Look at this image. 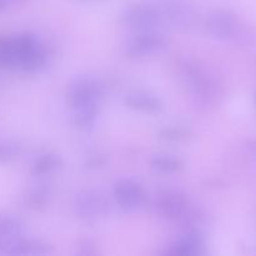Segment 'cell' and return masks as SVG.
Segmentation results:
<instances>
[{
  "mask_svg": "<svg viewBox=\"0 0 256 256\" xmlns=\"http://www.w3.org/2000/svg\"><path fill=\"white\" fill-rule=\"evenodd\" d=\"M44 62L45 52L34 35L20 34L0 40V66L32 72Z\"/></svg>",
  "mask_w": 256,
  "mask_h": 256,
  "instance_id": "obj_1",
  "label": "cell"
},
{
  "mask_svg": "<svg viewBox=\"0 0 256 256\" xmlns=\"http://www.w3.org/2000/svg\"><path fill=\"white\" fill-rule=\"evenodd\" d=\"M102 95H104L102 85L92 78L76 79L68 90V99L72 109L98 108Z\"/></svg>",
  "mask_w": 256,
  "mask_h": 256,
  "instance_id": "obj_2",
  "label": "cell"
},
{
  "mask_svg": "<svg viewBox=\"0 0 256 256\" xmlns=\"http://www.w3.org/2000/svg\"><path fill=\"white\" fill-rule=\"evenodd\" d=\"M162 12L149 4H136L128 8L122 14V22L126 26L138 32L154 30L162 22Z\"/></svg>",
  "mask_w": 256,
  "mask_h": 256,
  "instance_id": "obj_3",
  "label": "cell"
},
{
  "mask_svg": "<svg viewBox=\"0 0 256 256\" xmlns=\"http://www.w3.org/2000/svg\"><path fill=\"white\" fill-rule=\"evenodd\" d=\"M109 202L96 190H84L76 195L75 209L82 219L94 220L105 216L109 212Z\"/></svg>",
  "mask_w": 256,
  "mask_h": 256,
  "instance_id": "obj_4",
  "label": "cell"
},
{
  "mask_svg": "<svg viewBox=\"0 0 256 256\" xmlns=\"http://www.w3.org/2000/svg\"><path fill=\"white\" fill-rule=\"evenodd\" d=\"M166 42L162 34L155 30L140 32L132 39L126 42L124 46V52L128 56H146V55L156 52L165 46Z\"/></svg>",
  "mask_w": 256,
  "mask_h": 256,
  "instance_id": "obj_5",
  "label": "cell"
},
{
  "mask_svg": "<svg viewBox=\"0 0 256 256\" xmlns=\"http://www.w3.org/2000/svg\"><path fill=\"white\" fill-rule=\"evenodd\" d=\"M190 205L182 192L178 190H164L155 200V208L158 212L168 219H184L189 212Z\"/></svg>",
  "mask_w": 256,
  "mask_h": 256,
  "instance_id": "obj_6",
  "label": "cell"
},
{
  "mask_svg": "<svg viewBox=\"0 0 256 256\" xmlns=\"http://www.w3.org/2000/svg\"><path fill=\"white\" fill-rule=\"evenodd\" d=\"M114 196L119 206L124 210L139 209L146 199L142 185L132 179L119 180L114 186Z\"/></svg>",
  "mask_w": 256,
  "mask_h": 256,
  "instance_id": "obj_7",
  "label": "cell"
},
{
  "mask_svg": "<svg viewBox=\"0 0 256 256\" xmlns=\"http://www.w3.org/2000/svg\"><path fill=\"white\" fill-rule=\"evenodd\" d=\"M208 30L215 39L230 40L236 35L238 22L229 12L218 10L208 19Z\"/></svg>",
  "mask_w": 256,
  "mask_h": 256,
  "instance_id": "obj_8",
  "label": "cell"
},
{
  "mask_svg": "<svg viewBox=\"0 0 256 256\" xmlns=\"http://www.w3.org/2000/svg\"><path fill=\"white\" fill-rule=\"evenodd\" d=\"M202 248H204V244H202V238L195 232H190L172 242L166 250V254L174 256L198 255L202 254Z\"/></svg>",
  "mask_w": 256,
  "mask_h": 256,
  "instance_id": "obj_9",
  "label": "cell"
},
{
  "mask_svg": "<svg viewBox=\"0 0 256 256\" xmlns=\"http://www.w3.org/2000/svg\"><path fill=\"white\" fill-rule=\"evenodd\" d=\"M125 102L129 108L145 112H156L162 110V102L158 96L145 92H135L126 95Z\"/></svg>",
  "mask_w": 256,
  "mask_h": 256,
  "instance_id": "obj_10",
  "label": "cell"
},
{
  "mask_svg": "<svg viewBox=\"0 0 256 256\" xmlns=\"http://www.w3.org/2000/svg\"><path fill=\"white\" fill-rule=\"evenodd\" d=\"M50 252L49 245L32 239H20L16 238L12 242L10 255H45Z\"/></svg>",
  "mask_w": 256,
  "mask_h": 256,
  "instance_id": "obj_11",
  "label": "cell"
},
{
  "mask_svg": "<svg viewBox=\"0 0 256 256\" xmlns=\"http://www.w3.org/2000/svg\"><path fill=\"white\" fill-rule=\"evenodd\" d=\"M162 14L166 15V18L169 20H172V22L176 26H190L192 25V19H194V15H192V10L188 9L186 6H182V5H170L166 8V12H162Z\"/></svg>",
  "mask_w": 256,
  "mask_h": 256,
  "instance_id": "obj_12",
  "label": "cell"
},
{
  "mask_svg": "<svg viewBox=\"0 0 256 256\" xmlns=\"http://www.w3.org/2000/svg\"><path fill=\"white\" fill-rule=\"evenodd\" d=\"M72 122L74 126L79 129L88 130L94 125L96 119L98 108H79V109H72Z\"/></svg>",
  "mask_w": 256,
  "mask_h": 256,
  "instance_id": "obj_13",
  "label": "cell"
},
{
  "mask_svg": "<svg viewBox=\"0 0 256 256\" xmlns=\"http://www.w3.org/2000/svg\"><path fill=\"white\" fill-rule=\"evenodd\" d=\"M152 166L162 172H176L182 170V162L170 155H156L152 158Z\"/></svg>",
  "mask_w": 256,
  "mask_h": 256,
  "instance_id": "obj_14",
  "label": "cell"
},
{
  "mask_svg": "<svg viewBox=\"0 0 256 256\" xmlns=\"http://www.w3.org/2000/svg\"><path fill=\"white\" fill-rule=\"evenodd\" d=\"M60 165L59 156L54 154H45L42 155L35 160L34 165H32V172L36 175H45L52 172V170L56 169Z\"/></svg>",
  "mask_w": 256,
  "mask_h": 256,
  "instance_id": "obj_15",
  "label": "cell"
},
{
  "mask_svg": "<svg viewBox=\"0 0 256 256\" xmlns=\"http://www.w3.org/2000/svg\"><path fill=\"white\" fill-rule=\"evenodd\" d=\"M20 232H22V226L16 220L10 216L0 215V238L12 239L20 236Z\"/></svg>",
  "mask_w": 256,
  "mask_h": 256,
  "instance_id": "obj_16",
  "label": "cell"
},
{
  "mask_svg": "<svg viewBox=\"0 0 256 256\" xmlns=\"http://www.w3.org/2000/svg\"><path fill=\"white\" fill-rule=\"evenodd\" d=\"M48 196H49V190L42 186V185H39V186L32 189V192H30L29 202L34 208L42 206L46 202Z\"/></svg>",
  "mask_w": 256,
  "mask_h": 256,
  "instance_id": "obj_17",
  "label": "cell"
},
{
  "mask_svg": "<svg viewBox=\"0 0 256 256\" xmlns=\"http://www.w3.org/2000/svg\"><path fill=\"white\" fill-rule=\"evenodd\" d=\"M16 152L15 146L8 142H0V160H8L12 158Z\"/></svg>",
  "mask_w": 256,
  "mask_h": 256,
  "instance_id": "obj_18",
  "label": "cell"
},
{
  "mask_svg": "<svg viewBox=\"0 0 256 256\" xmlns=\"http://www.w3.org/2000/svg\"><path fill=\"white\" fill-rule=\"evenodd\" d=\"M162 135H164V138H169V139H180V138H184L185 135H186V132H184L182 129H176V128H174V129H169V130H164L162 132Z\"/></svg>",
  "mask_w": 256,
  "mask_h": 256,
  "instance_id": "obj_19",
  "label": "cell"
},
{
  "mask_svg": "<svg viewBox=\"0 0 256 256\" xmlns=\"http://www.w3.org/2000/svg\"><path fill=\"white\" fill-rule=\"evenodd\" d=\"M10 2H12V0H0V10L6 9L8 5L10 4Z\"/></svg>",
  "mask_w": 256,
  "mask_h": 256,
  "instance_id": "obj_20",
  "label": "cell"
},
{
  "mask_svg": "<svg viewBox=\"0 0 256 256\" xmlns=\"http://www.w3.org/2000/svg\"><path fill=\"white\" fill-rule=\"evenodd\" d=\"M250 148H252V149L254 150V152H256V142H250Z\"/></svg>",
  "mask_w": 256,
  "mask_h": 256,
  "instance_id": "obj_21",
  "label": "cell"
},
{
  "mask_svg": "<svg viewBox=\"0 0 256 256\" xmlns=\"http://www.w3.org/2000/svg\"><path fill=\"white\" fill-rule=\"evenodd\" d=\"M254 100H255V105H256V90H255V95H254Z\"/></svg>",
  "mask_w": 256,
  "mask_h": 256,
  "instance_id": "obj_22",
  "label": "cell"
}]
</instances>
